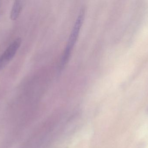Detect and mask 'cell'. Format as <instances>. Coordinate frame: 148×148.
<instances>
[{"label":"cell","instance_id":"obj_1","mask_svg":"<svg viewBox=\"0 0 148 148\" xmlns=\"http://www.w3.org/2000/svg\"><path fill=\"white\" fill-rule=\"evenodd\" d=\"M85 11L84 9L81 10L80 13L77 18L76 21L74 24L71 34L69 36L68 43L67 44L66 49L64 51L61 62V69H62L66 64L70 58V55L80 33V30L82 28L84 20Z\"/></svg>","mask_w":148,"mask_h":148},{"label":"cell","instance_id":"obj_2","mask_svg":"<svg viewBox=\"0 0 148 148\" xmlns=\"http://www.w3.org/2000/svg\"><path fill=\"white\" fill-rule=\"evenodd\" d=\"M21 39H16L0 56V70L4 68L15 55L21 46Z\"/></svg>","mask_w":148,"mask_h":148},{"label":"cell","instance_id":"obj_3","mask_svg":"<svg viewBox=\"0 0 148 148\" xmlns=\"http://www.w3.org/2000/svg\"><path fill=\"white\" fill-rule=\"evenodd\" d=\"M23 1H15L10 12V17L11 20L15 21L19 17L23 8Z\"/></svg>","mask_w":148,"mask_h":148}]
</instances>
